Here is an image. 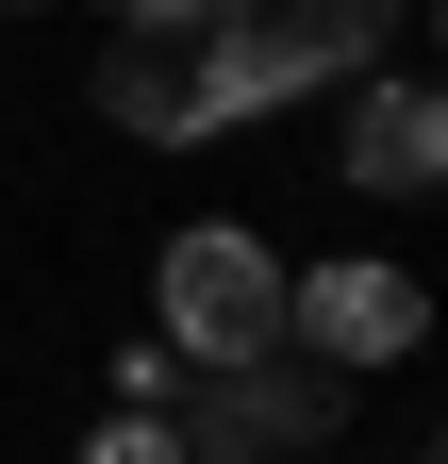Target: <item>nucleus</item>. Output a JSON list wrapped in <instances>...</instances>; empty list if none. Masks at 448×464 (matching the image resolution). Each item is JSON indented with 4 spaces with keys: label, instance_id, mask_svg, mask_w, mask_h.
I'll return each mask as SVG.
<instances>
[{
    "label": "nucleus",
    "instance_id": "1",
    "mask_svg": "<svg viewBox=\"0 0 448 464\" xmlns=\"http://www.w3.org/2000/svg\"><path fill=\"white\" fill-rule=\"evenodd\" d=\"M150 315H166V332H150L166 365H216V382H233V365L283 348V249L233 232V216H183V232L150 249Z\"/></svg>",
    "mask_w": 448,
    "mask_h": 464
},
{
    "label": "nucleus",
    "instance_id": "2",
    "mask_svg": "<svg viewBox=\"0 0 448 464\" xmlns=\"http://www.w3.org/2000/svg\"><path fill=\"white\" fill-rule=\"evenodd\" d=\"M283 332L316 348L332 382H349V365H415V348H432V282H415V266H382V249L283 266Z\"/></svg>",
    "mask_w": 448,
    "mask_h": 464
},
{
    "label": "nucleus",
    "instance_id": "3",
    "mask_svg": "<svg viewBox=\"0 0 448 464\" xmlns=\"http://www.w3.org/2000/svg\"><path fill=\"white\" fill-rule=\"evenodd\" d=\"M332 166H349L365 199H432V183H448V100H432V83H365L349 133H332Z\"/></svg>",
    "mask_w": 448,
    "mask_h": 464
},
{
    "label": "nucleus",
    "instance_id": "4",
    "mask_svg": "<svg viewBox=\"0 0 448 464\" xmlns=\"http://www.w3.org/2000/svg\"><path fill=\"white\" fill-rule=\"evenodd\" d=\"M67 464H183V415H100Z\"/></svg>",
    "mask_w": 448,
    "mask_h": 464
},
{
    "label": "nucleus",
    "instance_id": "5",
    "mask_svg": "<svg viewBox=\"0 0 448 464\" xmlns=\"http://www.w3.org/2000/svg\"><path fill=\"white\" fill-rule=\"evenodd\" d=\"M166 398H183V365H166V348L133 332V348H117V415H166Z\"/></svg>",
    "mask_w": 448,
    "mask_h": 464
},
{
    "label": "nucleus",
    "instance_id": "6",
    "mask_svg": "<svg viewBox=\"0 0 448 464\" xmlns=\"http://www.w3.org/2000/svg\"><path fill=\"white\" fill-rule=\"evenodd\" d=\"M133 34H200V17H233V0H117Z\"/></svg>",
    "mask_w": 448,
    "mask_h": 464
},
{
    "label": "nucleus",
    "instance_id": "7",
    "mask_svg": "<svg viewBox=\"0 0 448 464\" xmlns=\"http://www.w3.org/2000/svg\"><path fill=\"white\" fill-rule=\"evenodd\" d=\"M0 17H17V0H0Z\"/></svg>",
    "mask_w": 448,
    "mask_h": 464
}]
</instances>
